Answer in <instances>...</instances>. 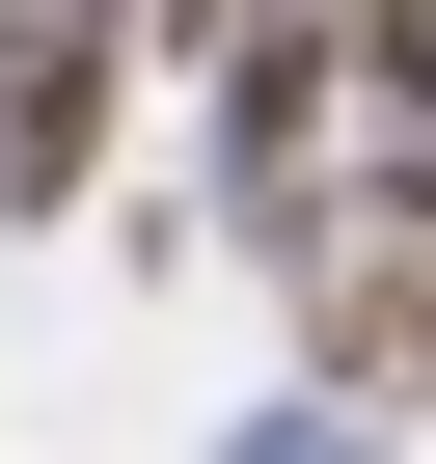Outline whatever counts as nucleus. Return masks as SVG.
Here are the masks:
<instances>
[{
    "mask_svg": "<svg viewBox=\"0 0 436 464\" xmlns=\"http://www.w3.org/2000/svg\"><path fill=\"white\" fill-rule=\"evenodd\" d=\"M246 464H382V437H355V410H327V382H300V410H273V437H246Z\"/></svg>",
    "mask_w": 436,
    "mask_h": 464,
    "instance_id": "obj_4",
    "label": "nucleus"
},
{
    "mask_svg": "<svg viewBox=\"0 0 436 464\" xmlns=\"http://www.w3.org/2000/svg\"><path fill=\"white\" fill-rule=\"evenodd\" d=\"M300 355H327V410H436V164H355V191H327Z\"/></svg>",
    "mask_w": 436,
    "mask_h": 464,
    "instance_id": "obj_2",
    "label": "nucleus"
},
{
    "mask_svg": "<svg viewBox=\"0 0 436 464\" xmlns=\"http://www.w3.org/2000/svg\"><path fill=\"white\" fill-rule=\"evenodd\" d=\"M109 110H137V28L109 0H28V28H0V218H82Z\"/></svg>",
    "mask_w": 436,
    "mask_h": 464,
    "instance_id": "obj_3",
    "label": "nucleus"
},
{
    "mask_svg": "<svg viewBox=\"0 0 436 464\" xmlns=\"http://www.w3.org/2000/svg\"><path fill=\"white\" fill-rule=\"evenodd\" d=\"M191 82H218V218L300 274L355 191V28H191Z\"/></svg>",
    "mask_w": 436,
    "mask_h": 464,
    "instance_id": "obj_1",
    "label": "nucleus"
}]
</instances>
